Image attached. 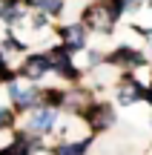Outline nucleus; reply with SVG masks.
<instances>
[{"instance_id": "f257e3e1", "label": "nucleus", "mask_w": 152, "mask_h": 155, "mask_svg": "<svg viewBox=\"0 0 152 155\" xmlns=\"http://www.w3.org/2000/svg\"><path fill=\"white\" fill-rule=\"evenodd\" d=\"M80 115H83L86 121L92 124V129H95V132H101L103 127H109V124L115 121L112 109H109V106H101V104H92V106H86V109L80 112Z\"/></svg>"}, {"instance_id": "20e7f679", "label": "nucleus", "mask_w": 152, "mask_h": 155, "mask_svg": "<svg viewBox=\"0 0 152 155\" xmlns=\"http://www.w3.org/2000/svg\"><path fill=\"white\" fill-rule=\"evenodd\" d=\"M109 63H112V66H141V63H144V55H138V52L121 46L118 52L109 55Z\"/></svg>"}, {"instance_id": "f03ea898", "label": "nucleus", "mask_w": 152, "mask_h": 155, "mask_svg": "<svg viewBox=\"0 0 152 155\" xmlns=\"http://www.w3.org/2000/svg\"><path fill=\"white\" fill-rule=\"evenodd\" d=\"M49 69H55V61H52V58H46V55H34V58H29V61H26L23 75L32 78V81H37V78H43Z\"/></svg>"}, {"instance_id": "6e6552de", "label": "nucleus", "mask_w": 152, "mask_h": 155, "mask_svg": "<svg viewBox=\"0 0 152 155\" xmlns=\"http://www.w3.org/2000/svg\"><path fill=\"white\" fill-rule=\"evenodd\" d=\"M32 6H37V9H43V12H49V15H57V12L63 9V3L60 0H29Z\"/></svg>"}, {"instance_id": "9d476101", "label": "nucleus", "mask_w": 152, "mask_h": 155, "mask_svg": "<svg viewBox=\"0 0 152 155\" xmlns=\"http://www.w3.org/2000/svg\"><path fill=\"white\" fill-rule=\"evenodd\" d=\"M46 101H49V104H60V101H63V92H46Z\"/></svg>"}, {"instance_id": "f8f14e48", "label": "nucleus", "mask_w": 152, "mask_h": 155, "mask_svg": "<svg viewBox=\"0 0 152 155\" xmlns=\"http://www.w3.org/2000/svg\"><path fill=\"white\" fill-rule=\"evenodd\" d=\"M147 101H149V104H152V89H147Z\"/></svg>"}, {"instance_id": "7ed1b4c3", "label": "nucleus", "mask_w": 152, "mask_h": 155, "mask_svg": "<svg viewBox=\"0 0 152 155\" xmlns=\"http://www.w3.org/2000/svg\"><path fill=\"white\" fill-rule=\"evenodd\" d=\"M60 38H63V46H66L69 52H75V49H83L86 32H83L80 23H72V26H63L60 29Z\"/></svg>"}, {"instance_id": "423d86ee", "label": "nucleus", "mask_w": 152, "mask_h": 155, "mask_svg": "<svg viewBox=\"0 0 152 155\" xmlns=\"http://www.w3.org/2000/svg\"><path fill=\"white\" fill-rule=\"evenodd\" d=\"M9 95L15 98V104L20 106V109H29V106L37 104V89H20V86H9Z\"/></svg>"}, {"instance_id": "1a4fd4ad", "label": "nucleus", "mask_w": 152, "mask_h": 155, "mask_svg": "<svg viewBox=\"0 0 152 155\" xmlns=\"http://www.w3.org/2000/svg\"><path fill=\"white\" fill-rule=\"evenodd\" d=\"M11 121H15V112L0 109V129H3V127H11Z\"/></svg>"}, {"instance_id": "9b49d317", "label": "nucleus", "mask_w": 152, "mask_h": 155, "mask_svg": "<svg viewBox=\"0 0 152 155\" xmlns=\"http://www.w3.org/2000/svg\"><path fill=\"white\" fill-rule=\"evenodd\" d=\"M6 46H9V49H23V43L17 38H6Z\"/></svg>"}, {"instance_id": "0eeeda50", "label": "nucleus", "mask_w": 152, "mask_h": 155, "mask_svg": "<svg viewBox=\"0 0 152 155\" xmlns=\"http://www.w3.org/2000/svg\"><path fill=\"white\" fill-rule=\"evenodd\" d=\"M89 144H92V138L78 141V144H63V147H57V150H55V155H83Z\"/></svg>"}, {"instance_id": "39448f33", "label": "nucleus", "mask_w": 152, "mask_h": 155, "mask_svg": "<svg viewBox=\"0 0 152 155\" xmlns=\"http://www.w3.org/2000/svg\"><path fill=\"white\" fill-rule=\"evenodd\" d=\"M55 121H57V109L46 106V109H40V112L32 115V129L34 132H49V129L55 127Z\"/></svg>"}]
</instances>
